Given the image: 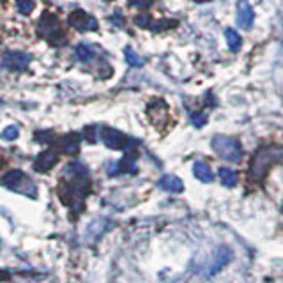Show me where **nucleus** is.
<instances>
[{
	"mask_svg": "<svg viewBox=\"0 0 283 283\" xmlns=\"http://www.w3.org/2000/svg\"><path fill=\"white\" fill-rule=\"evenodd\" d=\"M129 6L131 7H138V9H147L154 4V0H129Z\"/></svg>",
	"mask_w": 283,
	"mask_h": 283,
	"instance_id": "20",
	"label": "nucleus"
},
{
	"mask_svg": "<svg viewBox=\"0 0 283 283\" xmlns=\"http://www.w3.org/2000/svg\"><path fill=\"white\" fill-rule=\"evenodd\" d=\"M193 174H195V177H197L198 181H202V182H213V179H214L211 167H209L207 163H204V161L195 163Z\"/></svg>",
	"mask_w": 283,
	"mask_h": 283,
	"instance_id": "12",
	"label": "nucleus"
},
{
	"mask_svg": "<svg viewBox=\"0 0 283 283\" xmlns=\"http://www.w3.org/2000/svg\"><path fill=\"white\" fill-rule=\"evenodd\" d=\"M57 161H59V152H57L55 149H48V151H43L36 159H34V170L48 172L57 165Z\"/></svg>",
	"mask_w": 283,
	"mask_h": 283,
	"instance_id": "8",
	"label": "nucleus"
},
{
	"mask_svg": "<svg viewBox=\"0 0 283 283\" xmlns=\"http://www.w3.org/2000/svg\"><path fill=\"white\" fill-rule=\"evenodd\" d=\"M191 119V124L195 126V128H204L205 122H207V115H205L204 112H193L190 115Z\"/></svg>",
	"mask_w": 283,
	"mask_h": 283,
	"instance_id": "17",
	"label": "nucleus"
},
{
	"mask_svg": "<svg viewBox=\"0 0 283 283\" xmlns=\"http://www.w3.org/2000/svg\"><path fill=\"white\" fill-rule=\"evenodd\" d=\"M59 145H60V151L66 152V154H76L80 149V136L78 135H66L60 138Z\"/></svg>",
	"mask_w": 283,
	"mask_h": 283,
	"instance_id": "11",
	"label": "nucleus"
},
{
	"mask_svg": "<svg viewBox=\"0 0 283 283\" xmlns=\"http://www.w3.org/2000/svg\"><path fill=\"white\" fill-rule=\"evenodd\" d=\"M253 9L248 4V0H239V4H237V23H239L241 29L250 30L251 25H253Z\"/></svg>",
	"mask_w": 283,
	"mask_h": 283,
	"instance_id": "9",
	"label": "nucleus"
},
{
	"mask_svg": "<svg viewBox=\"0 0 283 283\" xmlns=\"http://www.w3.org/2000/svg\"><path fill=\"white\" fill-rule=\"evenodd\" d=\"M69 25L73 29L80 30V32H92V30L98 29V21L96 18H92L90 14H87L85 11L76 9L69 14Z\"/></svg>",
	"mask_w": 283,
	"mask_h": 283,
	"instance_id": "7",
	"label": "nucleus"
},
{
	"mask_svg": "<svg viewBox=\"0 0 283 283\" xmlns=\"http://www.w3.org/2000/svg\"><path fill=\"white\" fill-rule=\"evenodd\" d=\"M124 57H126V60H128V64L131 67H142L144 66V60H142V57L136 55V52L133 48H126L124 50Z\"/></svg>",
	"mask_w": 283,
	"mask_h": 283,
	"instance_id": "16",
	"label": "nucleus"
},
{
	"mask_svg": "<svg viewBox=\"0 0 283 283\" xmlns=\"http://www.w3.org/2000/svg\"><path fill=\"white\" fill-rule=\"evenodd\" d=\"M37 34L41 39H46L52 44H64L66 43V36L64 30L60 27V21L57 16L46 13L44 16H41L39 23H37Z\"/></svg>",
	"mask_w": 283,
	"mask_h": 283,
	"instance_id": "2",
	"label": "nucleus"
},
{
	"mask_svg": "<svg viewBox=\"0 0 283 283\" xmlns=\"http://www.w3.org/2000/svg\"><path fill=\"white\" fill-rule=\"evenodd\" d=\"M135 23L138 27H144V29H147V27H151L149 23H151V18L149 16H136L135 18Z\"/></svg>",
	"mask_w": 283,
	"mask_h": 283,
	"instance_id": "21",
	"label": "nucleus"
},
{
	"mask_svg": "<svg viewBox=\"0 0 283 283\" xmlns=\"http://www.w3.org/2000/svg\"><path fill=\"white\" fill-rule=\"evenodd\" d=\"M220 181L223 186H228V188H234V186L237 184V179H239V175H237V172H234L232 168H220Z\"/></svg>",
	"mask_w": 283,
	"mask_h": 283,
	"instance_id": "14",
	"label": "nucleus"
},
{
	"mask_svg": "<svg viewBox=\"0 0 283 283\" xmlns=\"http://www.w3.org/2000/svg\"><path fill=\"white\" fill-rule=\"evenodd\" d=\"M195 2H209V0H195Z\"/></svg>",
	"mask_w": 283,
	"mask_h": 283,
	"instance_id": "22",
	"label": "nucleus"
},
{
	"mask_svg": "<svg viewBox=\"0 0 283 283\" xmlns=\"http://www.w3.org/2000/svg\"><path fill=\"white\" fill-rule=\"evenodd\" d=\"M158 186L165 191H170V193H182L184 191V184L177 175H163L158 181Z\"/></svg>",
	"mask_w": 283,
	"mask_h": 283,
	"instance_id": "10",
	"label": "nucleus"
},
{
	"mask_svg": "<svg viewBox=\"0 0 283 283\" xmlns=\"http://www.w3.org/2000/svg\"><path fill=\"white\" fill-rule=\"evenodd\" d=\"M225 39H227V44H228V48H230L232 52H239L241 46H243V39H241V36L235 32L234 29L225 30Z\"/></svg>",
	"mask_w": 283,
	"mask_h": 283,
	"instance_id": "15",
	"label": "nucleus"
},
{
	"mask_svg": "<svg viewBox=\"0 0 283 283\" xmlns=\"http://www.w3.org/2000/svg\"><path fill=\"white\" fill-rule=\"evenodd\" d=\"M32 57L25 52H7L2 57V67L6 71H23L29 67Z\"/></svg>",
	"mask_w": 283,
	"mask_h": 283,
	"instance_id": "6",
	"label": "nucleus"
},
{
	"mask_svg": "<svg viewBox=\"0 0 283 283\" xmlns=\"http://www.w3.org/2000/svg\"><path fill=\"white\" fill-rule=\"evenodd\" d=\"M101 140L106 147L113 151H133V147L138 145V140L112 128H101Z\"/></svg>",
	"mask_w": 283,
	"mask_h": 283,
	"instance_id": "5",
	"label": "nucleus"
},
{
	"mask_svg": "<svg viewBox=\"0 0 283 283\" xmlns=\"http://www.w3.org/2000/svg\"><path fill=\"white\" fill-rule=\"evenodd\" d=\"M18 135H20V129H18V126H7V128L2 131V138L6 142L16 140Z\"/></svg>",
	"mask_w": 283,
	"mask_h": 283,
	"instance_id": "18",
	"label": "nucleus"
},
{
	"mask_svg": "<svg viewBox=\"0 0 283 283\" xmlns=\"http://www.w3.org/2000/svg\"><path fill=\"white\" fill-rule=\"evenodd\" d=\"M211 145H213V149L216 151V154L220 156V158L227 159V161H232V163L241 161L243 147H241V142L237 138L218 135V136H214L213 138Z\"/></svg>",
	"mask_w": 283,
	"mask_h": 283,
	"instance_id": "4",
	"label": "nucleus"
},
{
	"mask_svg": "<svg viewBox=\"0 0 283 283\" xmlns=\"http://www.w3.org/2000/svg\"><path fill=\"white\" fill-rule=\"evenodd\" d=\"M16 7L21 14H30L34 9V0H16Z\"/></svg>",
	"mask_w": 283,
	"mask_h": 283,
	"instance_id": "19",
	"label": "nucleus"
},
{
	"mask_svg": "<svg viewBox=\"0 0 283 283\" xmlns=\"http://www.w3.org/2000/svg\"><path fill=\"white\" fill-rule=\"evenodd\" d=\"M2 184H4V188L14 191V193H21V195H25V197L36 198V195H37L36 184H34V182L30 181L21 170L7 172V174L2 177Z\"/></svg>",
	"mask_w": 283,
	"mask_h": 283,
	"instance_id": "3",
	"label": "nucleus"
},
{
	"mask_svg": "<svg viewBox=\"0 0 283 283\" xmlns=\"http://www.w3.org/2000/svg\"><path fill=\"white\" fill-rule=\"evenodd\" d=\"M283 159V149L276 147V145H266L260 147L255 152L253 159L250 163V181L251 182H260L267 175L269 168L276 165L278 161Z\"/></svg>",
	"mask_w": 283,
	"mask_h": 283,
	"instance_id": "1",
	"label": "nucleus"
},
{
	"mask_svg": "<svg viewBox=\"0 0 283 283\" xmlns=\"http://www.w3.org/2000/svg\"><path fill=\"white\" fill-rule=\"evenodd\" d=\"M75 55H76V59H78L80 62L89 64L96 59V50L90 46V44L82 43V44H78V46L75 48Z\"/></svg>",
	"mask_w": 283,
	"mask_h": 283,
	"instance_id": "13",
	"label": "nucleus"
}]
</instances>
